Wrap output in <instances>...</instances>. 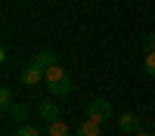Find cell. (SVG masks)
Masks as SVG:
<instances>
[{
    "label": "cell",
    "mask_w": 155,
    "mask_h": 136,
    "mask_svg": "<svg viewBox=\"0 0 155 136\" xmlns=\"http://www.w3.org/2000/svg\"><path fill=\"white\" fill-rule=\"evenodd\" d=\"M44 84H47V90L53 96H68L71 93V77H68V71L59 68V65H53V68L44 71Z\"/></svg>",
    "instance_id": "cell-1"
},
{
    "label": "cell",
    "mask_w": 155,
    "mask_h": 136,
    "mask_svg": "<svg viewBox=\"0 0 155 136\" xmlns=\"http://www.w3.org/2000/svg\"><path fill=\"white\" fill-rule=\"evenodd\" d=\"M112 115H115V108H112V102H109L106 96H99V99H93V102H87V118L106 124V121H112Z\"/></svg>",
    "instance_id": "cell-2"
},
{
    "label": "cell",
    "mask_w": 155,
    "mask_h": 136,
    "mask_svg": "<svg viewBox=\"0 0 155 136\" xmlns=\"http://www.w3.org/2000/svg\"><path fill=\"white\" fill-rule=\"evenodd\" d=\"M37 115H41L47 124H53V121H62V111H59V105L53 102V99H41V102H37Z\"/></svg>",
    "instance_id": "cell-3"
},
{
    "label": "cell",
    "mask_w": 155,
    "mask_h": 136,
    "mask_svg": "<svg viewBox=\"0 0 155 136\" xmlns=\"http://www.w3.org/2000/svg\"><path fill=\"white\" fill-rule=\"evenodd\" d=\"M19 81H22L25 87H37V84L44 81V71L37 68V65H31V62H28V65L22 68V74H19Z\"/></svg>",
    "instance_id": "cell-4"
},
{
    "label": "cell",
    "mask_w": 155,
    "mask_h": 136,
    "mask_svg": "<svg viewBox=\"0 0 155 136\" xmlns=\"http://www.w3.org/2000/svg\"><path fill=\"white\" fill-rule=\"evenodd\" d=\"M118 130H124V133H137V130H143V124H140V118L134 115V111H124V115H118Z\"/></svg>",
    "instance_id": "cell-5"
},
{
    "label": "cell",
    "mask_w": 155,
    "mask_h": 136,
    "mask_svg": "<svg viewBox=\"0 0 155 136\" xmlns=\"http://www.w3.org/2000/svg\"><path fill=\"white\" fill-rule=\"evenodd\" d=\"M31 65H37L41 71L53 68V65H56V53H53V49H41L37 56H31Z\"/></svg>",
    "instance_id": "cell-6"
},
{
    "label": "cell",
    "mask_w": 155,
    "mask_h": 136,
    "mask_svg": "<svg viewBox=\"0 0 155 136\" xmlns=\"http://www.w3.org/2000/svg\"><path fill=\"white\" fill-rule=\"evenodd\" d=\"M74 136H102V124H99V121H93V118H87L81 127L74 130Z\"/></svg>",
    "instance_id": "cell-7"
},
{
    "label": "cell",
    "mask_w": 155,
    "mask_h": 136,
    "mask_svg": "<svg viewBox=\"0 0 155 136\" xmlns=\"http://www.w3.org/2000/svg\"><path fill=\"white\" fill-rule=\"evenodd\" d=\"M28 111H31V108L25 105V102H12V105H9V111H6V115H9L12 121H16V124H25V121H28Z\"/></svg>",
    "instance_id": "cell-8"
},
{
    "label": "cell",
    "mask_w": 155,
    "mask_h": 136,
    "mask_svg": "<svg viewBox=\"0 0 155 136\" xmlns=\"http://www.w3.org/2000/svg\"><path fill=\"white\" fill-rule=\"evenodd\" d=\"M9 105H12V87H9V84H3V87H0V108L9 111Z\"/></svg>",
    "instance_id": "cell-9"
},
{
    "label": "cell",
    "mask_w": 155,
    "mask_h": 136,
    "mask_svg": "<svg viewBox=\"0 0 155 136\" xmlns=\"http://www.w3.org/2000/svg\"><path fill=\"white\" fill-rule=\"evenodd\" d=\"M47 136H68V124H62V121H53L47 127Z\"/></svg>",
    "instance_id": "cell-10"
},
{
    "label": "cell",
    "mask_w": 155,
    "mask_h": 136,
    "mask_svg": "<svg viewBox=\"0 0 155 136\" xmlns=\"http://www.w3.org/2000/svg\"><path fill=\"white\" fill-rule=\"evenodd\" d=\"M12 136H41V130H37V127H31V124H19Z\"/></svg>",
    "instance_id": "cell-11"
},
{
    "label": "cell",
    "mask_w": 155,
    "mask_h": 136,
    "mask_svg": "<svg viewBox=\"0 0 155 136\" xmlns=\"http://www.w3.org/2000/svg\"><path fill=\"white\" fill-rule=\"evenodd\" d=\"M143 68H146V74H149V77H155V49L143 56Z\"/></svg>",
    "instance_id": "cell-12"
},
{
    "label": "cell",
    "mask_w": 155,
    "mask_h": 136,
    "mask_svg": "<svg viewBox=\"0 0 155 136\" xmlns=\"http://www.w3.org/2000/svg\"><path fill=\"white\" fill-rule=\"evenodd\" d=\"M134 136H155V133H149V130H137Z\"/></svg>",
    "instance_id": "cell-13"
}]
</instances>
